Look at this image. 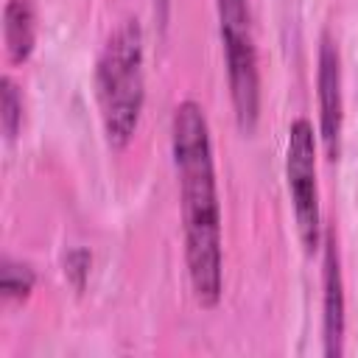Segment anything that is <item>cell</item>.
Listing matches in <instances>:
<instances>
[{
  "label": "cell",
  "mask_w": 358,
  "mask_h": 358,
  "mask_svg": "<svg viewBox=\"0 0 358 358\" xmlns=\"http://www.w3.org/2000/svg\"><path fill=\"white\" fill-rule=\"evenodd\" d=\"M171 151L179 179L185 263L196 305L215 308L224 291L221 252V201L215 185L213 143L204 109L196 101H182L171 117Z\"/></svg>",
  "instance_id": "6da1fadb"
},
{
  "label": "cell",
  "mask_w": 358,
  "mask_h": 358,
  "mask_svg": "<svg viewBox=\"0 0 358 358\" xmlns=\"http://www.w3.org/2000/svg\"><path fill=\"white\" fill-rule=\"evenodd\" d=\"M143 56V28L134 17H129L109 34L95 64V98L101 123L106 143L115 151L126 148L140 126L145 101Z\"/></svg>",
  "instance_id": "7a4b0ae2"
},
{
  "label": "cell",
  "mask_w": 358,
  "mask_h": 358,
  "mask_svg": "<svg viewBox=\"0 0 358 358\" xmlns=\"http://www.w3.org/2000/svg\"><path fill=\"white\" fill-rule=\"evenodd\" d=\"M215 8H218L235 120L241 131L252 134L257 126V115H260V70H257V48H255V34H252L249 3L246 0H215Z\"/></svg>",
  "instance_id": "3957f363"
},
{
  "label": "cell",
  "mask_w": 358,
  "mask_h": 358,
  "mask_svg": "<svg viewBox=\"0 0 358 358\" xmlns=\"http://www.w3.org/2000/svg\"><path fill=\"white\" fill-rule=\"evenodd\" d=\"M285 179L296 221V235L308 255L322 243V210H319V185H316V137L308 117H296L288 126L285 145Z\"/></svg>",
  "instance_id": "277c9868"
},
{
  "label": "cell",
  "mask_w": 358,
  "mask_h": 358,
  "mask_svg": "<svg viewBox=\"0 0 358 358\" xmlns=\"http://www.w3.org/2000/svg\"><path fill=\"white\" fill-rule=\"evenodd\" d=\"M316 95H319V137L327 159L333 162L341 154L344 98H341V56L330 34H322V42H319Z\"/></svg>",
  "instance_id": "5b68a950"
},
{
  "label": "cell",
  "mask_w": 358,
  "mask_h": 358,
  "mask_svg": "<svg viewBox=\"0 0 358 358\" xmlns=\"http://www.w3.org/2000/svg\"><path fill=\"white\" fill-rule=\"evenodd\" d=\"M322 333H324V355L338 358L344 352V324H347V305H344V277H341V257L336 235L327 232L322 238Z\"/></svg>",
  "instance_id": "8992f818"
},
{
  "label": "cell",
  "mask_w": 358,
  "mask_h": 358,
  "mask_svg": "<svg viewBox=\"0 0 358 358\" xmlns=\"http://www.w3.org/2000/svg\"><path fill=\"white\" fill-rule=\"evenodd\" d=\"M3 45L14 64H22L36 45V14L31 0H6L3 8Z\"/></svg>",
  "instance_id": "52a82bcc"
},
{
  "label": "cell",
  "mask_w": 358,
  "mask_h": 358,
  "mask_svg": "<svg viewBox=\"0 0 358 358\" xmlns=\"http://www.w3.org/2000/svg\"><path fill=\"white\" fill-rule=\"evenodd\" d=\"M34 282H36V274H34V268L28 263L3 257V266H0V288H3V296L6 299H14V302L28 299L31 291H34Z\"/></svg>",
  "instance_id": "ba28073f"
},
{
  "label": "cell",
  "mask_w": 358,
  "mask_h": 358,
  "mask_svg": "<svg viewBox=\"0 0 358 358\" xmlns=\"http://www.w3.org/2000/svg\"><path fill=\"white\" fill-rule=\"evenodd\" d=\"M0 123H3V134L6 140H14L20 134V126H22V95H20V87L3 76L0 81Z\"/></svg>",
  "instance_id": "9c48e42d"
},
{
  "label": "cell",
  "mask_w": 358,
  "mask_h": 358,
  "mask_svg": "<svg viewBox=\"0 0 358 358\" xmlns=\"http://www.w3.org/2000/svg\"><path fill=\"white\" fill-rule=\"evenodd\" d=\"M154 14H157V22L165 25L168 22V0H154Z\"/></svg>",
  "instance_id": "30bf717a"
}]
</instances>
